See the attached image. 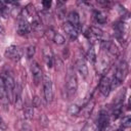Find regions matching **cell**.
<instances>
[{"label":"cell","mask_w":131,"mask_h":131,"mask_svg":"<svg viewBox=\"0 0 131 131\" xmlns=\"http://www.w3.org/2000/svg\"><path fill=\"white\" fill-rule=\"evenodd\" d=\"M127 74H128V66H127L125 60H122L116 70V73H115L113 80L111 81V87L117 88L119 85H121L122 82L125 80Z\"/></svg>","instance_id":"1"},{"label":"cell","mask_w":131,"mask_h":131,"mask_svg":"<svg viewBox=\"0 0 131 131\" xmlns=\"http://www.w3.org/2000/svg\"><path fill=\"white\" fill-rule=\"evenodd\" d=\"M77 88H78L77 76L73 70H70L67 77V83H66V91H67L68 97L70 98L73 97L77 92Z\"/></svg>","instance_id":"2"},{"label":"cell","mask_w":131,"mask_h":131,"mask_svg":"<svg viewBox=\"0 0 131 131\" xmlns=\"http://www.w3.org/2000/svg\"><path fill=\"white\" fill-rule=\"evenodd\" d=\"M2 78H3L5 92H6V96H7L8 102L13 103V100H14V92H15V82H14L13 78L9 74L3 75Z\"/></svg>","instance_id":"3"},{"label":"cell","mask_w":131,"mask_h":131,"mask_svg":"<svg viewBox=\"0 0 131 131\" xmlns=\"http://www.w3.org/2000/svg\"><path fill=\"white\" fill-rule=\"evenodd\" d=\"M4 54L7 58H9L13 61H18L23 56V51L19 47L15 46V45H10L5 49Z\"/></svg>","instance_id":"4"},{"label":"cell","mask_w":131,"mask_h":131,"mask_svg":"<svg viewBox=\"0 0 131 131\" xmlns=\"http://www.w3.org/2000/svg\"><path fill=\"white\" fill-rule=\"evenodd\" d=\"M43 90H44V97L47 102H51L53 99V90H52V82L48 76H43Z\"/></svg>","instance_id":"5"},{"label":"cell","mask_w":131,"mask_h":131,"mask_svg":"<svg viewBox=\"0 0 131 131\" xmlns=\"http://www.w3.org/2000/svg\"><path fill=\"white\" fill-rule=\"evenodd\" d=\"M31 72H32V78H33L34 84L39 85L40 82L43 80V73H42V70L38 62L33 61V63L31 66Z\"/></svg>","instance_id":"6"},{"label":"cell","mask_w":131,"mask_h":131,"mask_svg":"<svg viewBox=\"0 0 131 131\" xmlns=\"http://www.w3.org/2000/svg\"><path fill=\"white\" fill-rule=\"evenodd\" d=\"M31 26H30V23L27 20L26 17H23L19 23H18V27H17V33L18 35L20 36H26L28 35L30 32H31Z\"/></svg>","instance_id":"7"},{"label":"cell","mask_w":131,"mask_h":131,"mask_svg":"<svg viewBox=\"0 0 131 131\" xmlns=\"http://www.w3.org/2000/svg\"><path fill=\"white\" fill-rule=\"evenodd\" d=\"M99 90L104 96H107L110 94L112 87H111V80L108 79V77L104 76L101 78L100 83H99Z\"/></svg>","instance_id":"8"},{"label":"cell","mask_w":131,"mask_h":131,"mask_svg":"<svg viewBox=\"0 0 131 131\" xmlns=\"http://www.w3.org/2000/svg\"><path fill=\"white\" fill-rule=\"evenodd\" d=\"M68 23L71 24L78 32L81 30V23H80V16L76 11H71L68 15Z\"/></svg>","instance_id":"9"},{"label":"cell","mask_w":131,"mask_h":131,"mask_svg":"<svg viewBox=\"0 0 131 131\" xmlns=\"http://www.w3.org/2000/svg\"><path fill=\"white\" fill-rule=\"evenodd\" d=\"M63 30L66 31V33H67V35L70 37V39L71 40H76L77 38H78V35H79V32L71 25V24H69L68 21L67 23H64L63 24Z\"/></svg>","instance_id":"10"},{"label":"cell","mask_w":131,"mask_h":131,"mask_svg":"<svg viewBox=\"0 0 131 131\" xmlns=\"http://www.w3.org/2000/svg\"><path fill=\"white\" fill-rule=\"evenodd\" d=\"M76 67L77 70L79 72V74L83 77V78H87L88 76V68L86 66V62L84 59H78L76 62Z\"/></svg>","instance_id":"11"},{"label":"cell","mask_w":131,"mask_h":131,"mask_svg":"<svg viewBox=\"0 0 131 131\" xmlns=\"http://www.w3.org/2000/svg\"><path fill=\"white\" fill-rule=\"evenodd\" d=\"M13 103L16 105L17 108L21 107L23 104V99H21V86L19 84L15 85V92H14V100Z\"/></svg>","instance_id":"12"},{"label":"cell","mask_w":131,"mask_h":131,"mask_svg":"<svg viewBox=\"0 0 131 131\" xmlns=\"http://www.w3.org/2000/svg\"><path fill=\"white\" fill-rule=\"evenodd\" d=\"M108 125V117L105 113L101 112V114L99 115V118H98V131H104L105 128L107 127Z\"/></svg>","instance_id":"13"},{"label":"cell","mask_w":131,"mask_h":131,"mask_svg":"<svg viewBox=\"0 0 131 131\" xmlns=\"http://www.w3.org/2000/svg\"><path fill=\"white\" fill-rule=\"evenodd\" d=\"M0 103L3 106H7V104H8V99H7V96H6L4 82H3L2 77H0Z\"/></svg>","instance_id":"14"},{"label":"cell","mask_w":131,"mask_h":131,"mask_svg":"<svg viewBox=\"0 0 131 131\" xmlns=\"http://www.w3.org/2000/svg\"><path fill=\"white\" fill-rule=\"evenodd\" d=\"M104 48L111 53V54H113V55H118L119 54V50H118V48H117V46L113 43V42H111V41H107V42H105L104 43Z\"/></svg>","instance_id":"15"},{"label":"cell","mask_w":131,"mask_h":131,"mask_svg":"<svg viewBox=\"0 0 131 131\" xmlns=\"http://www.w3.org/2000/svg\"><path fill=\"white\" fill-rule=\"evenodd\" d=\"M93 107H94V101H93V100H91V101H89L87 104H85V106H83V108H82L80 112H82V113H83L84 117L88 118V117L90 116V114H91V112H92Z\"/></svg>","instance_id":"16"},{"label":"cell","mask_w":131,"mask_h":131,"mask_svg":"<svg viewBox=\"0 0 131 131\" xmlns=\"http://www.w3.org/2000/svg\"><path fill=\"white\" fill-rule=\"evenodd\" d=\"M94 16H95V19L98 24L103 25V24L106 23V15H105L104 12L99 11V10H95L94 11Z\"/></svg>","instance_id":"17"},{"label":"cell","mask_w":131,"mask_h":131,"mask_svg":"<svg viewBox=\"0 0 131 131\" xmlns=\"http://www.w3.org/2000/svg\"><path fill=\"white\" fill-rule=\"evenodd\" d=\"M16 128L18 131H33L31 126L24 120H19L16 124Z\"/></svg>","instance_id":"18"},{"label":"cell","mask_w":131,"mask_h":131,"mask_svg":"<svg viewBox=\"0 0 131 131\" xmlns=\"http://www.w3.org/2000/svg\"><path fill=\"white\" fill-rule=\"evenodd\" d=\"M52 41H53L56 45H62V44L66 42V39H64V37H63L61 34H59V33H54V35H53V37H52Z\"/></svg>","instance_id":"19"},{"label":"cell","mask_w":131,"mask_h":131,"mask_svg":"<svg viewBox=\"0 0 131 131\" xmlns=\"http://www.w3.org/2000/svg\"><path fill=\"white\" fill-rule=\"evenodd\" d=\"M0 13L3 17H7L9 14V7L6 2H0Z\"/></svg>","instance_id":"20"},{"label":"cell","mask_w":131,"mask_h":131,"mask_svg":"<svg viewBox=\"0 0 131 131\" xmlns=\"http://www.w3.org/2000/svg\"><path fill=\"white\" fill-rule=\"evenodd\" d=\"M24 116L26 120H32L34 117V107L33 106H27L24 110Z\"/></svg>","instance_id":"21"},{"label":"cell","mask_w":131,"mask_h":131,"mask_svg":"<svg viewBox=\"0 0 131 131\" xmlns=\"http://www.w3.org/2000/svg\"><path fill=\"white\" fill-rule=\"evenodd\" d=\"M86 58H87V60L88 61H90V62H95V60H96V53H95V50H94V48L93 47H91L89 50H88V52H87V54H86Z\"/></svg>","instance_id":"22"},{"label":"cell","mask_w":131,"mask_h":131,"mask_svg":"<svg viewBox=\"0 0 131 131\" xmlns=\"http://www.w3.org/2000/svg\"><path fill=\"white\" fill-rule=\"evenodd\" d=\"M89 32H90L96 39H100V38L102 37V31H101V29H99V28H97V27H91L90 30H89Z\"/></svg>","instance_id":"23"},{"label":"cell","mask_w":131,"mask_h":131,"mask_svg":"<svg viewBox=\"0 0 131 131\" xmlns=\"http://www.w3.org/2000/svg\"><path fill=\"white\" fill-rule=\"evenodd\" d=\"M80 111H81V108L78 105H76V104H73V105H71L69 107V114L70 115H73V116L78 115L80 113Z\"/></svg>","instance_id":"24"},{"label":"cell","mask_w":131,"mask_h":131,"mask_svg":"<svg viewBox=\"0 0 131 131\" xmlns=\"http://www.w3.org/2000/svg\"><path fill=\"white\" fill-rule=\"evenodd\" d=\"M35 51H36V47L34 45H30L28 48H27V57L28 58H32L35 54Z\"/></svg>","instance_id":"25"},{"label":"cell","mask_w":131,"mask_h":131,"mask_svg":"<svg viewBox=\"0 0 131 131\" xmlns=\"http://www.w3.org/2000/svg\"><path fill=\"white\" fill-rule=\"evenodd\" d=\"M130 125H131V120H130V117H129V116H127V117H125V118L123 119L122 126H123L124 128H129V127H130Z\"/></svg>","instance_id":"26"},{"label":"cell","mask_w":131,"mask_h":131,"mask_svg":"<svg viewBox=\"0 0 131 131\" xmlns=\"http://www.w3.org/2000/svg\"><path fill=\"white\" fill-rule=\"evenodd\" d=\"M45 60H46L47 67L48 68H51L52 64H53V58H52L51 54H45Z\"/></svg>","instance_id":"27"},{"label":"cell","mask_w":131,"mask_h":131,"mask_svg":"<svg viewBox=\"0 0 131 131\" xmlns=\"http://www.w3.org/2000/svg\"><path fill=\"white\" fill-rule=\"evenodd\" d=\"M32 102H33V105H32L33 107H39L41 105V99L39 96H34Z\"/></svg>","instance_id":"28"},{"label":"cell","mask_w":131,"mask_h":131,"mask_svg":"<svg viewBox=\"0 0 131 131\" xmlns=\"http://www.w3.org/2000/svg\"><path fill=\"white\" fill-rule=\"evenodd\" d=\"M0 129L1 130H6L7 129V125L5 123V121L3 120V118L0 116Z\"/></svg>","instance_id":"29"},{"label":"cell","mask_w":131,"mask_h":131,"mask_svg":"<svg viewBox=\"0 0 131 131\" xmlns=\"http://www.w3.org/2000/svg\"><path fill=\"white\" fill-rule=\"evenodd\" d=\"M42 4L44 5V8H45V9H48V8L50 7V5H51V2H50V1H43Z\"/></svg>","instance_id":"30"},{"label":"cell","mask_w":131,"mask_h":131,"mask_svg":"<svg viewBox=\"0 0 131 131\" xmlns=\"http://www.w3.org/2000/svg\"><path fill=\"white\" fill-rule=\"evenodd\" d=\"M0 34H1V35L4 34V29H3V27H2L1 25H0Z\"/></svg>","instance_id":"31"}]
</instances>
